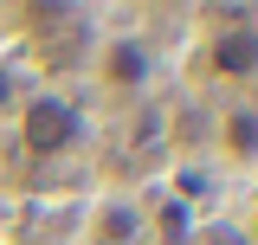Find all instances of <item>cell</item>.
Listing matches in <instances>:
<instances>
[{
  "label": "cell",
  "instance_id": "obj_1",
  "mask_svg": "<svg viewBox=\"0 0 258 245\" xmlns=\"http://www.w3.org/2000/svg\"><path fill=\"white\" fill-rule=\"evenodd\" d=\"M200 39H194L187 78L207 91H239L252 97L258 84V7H226V13H200Z\"/></svg>",
  "mask_w": 258,
  "mask_h": 245
},
{
  "label": "cell",
  "instance_id": "obj_2",
  "mask_svg": "<svg viewBox=\"0 0 258 245\" xmlns=\"http://www.w3.org/2000/svg\"><path fill=\"white\" fill-rule=\"evenodd\" d=\"M91 136V116H84V103L71 91H58V84H32L26 103H20V116H13V142H20V155L26 161H64V155H78V142Z\"/></svg>",
  "mask_w": 258,
  "mask_h": 245
},
{
  "label": "cell",
  "instance_id": "obj_3",
  "mask_svg": "<svg viewBox=\"0 0 258 245\" xmlns=\"http://www.w3.org/2000/svg\"><path fill=\"white\" fill-rule=\"evenodd\" d=\"M155 91V52L142 32H103L91 39V97L97 103H142Z\"/></svg>",
  "mask_w": 258,
  "mask_h": 245
},
{
  "label": "cell",
  "instance_id": "obj_4",
  "mask_svg": "<svg viewBox=\"0 0 258 245\" xmlns=\"http://www.w3.org/2000/svg\"><path fill=\"white\" fill-rule=\"evenodd\" d=\"M213 155L226 168H258V97H232L213 122Z\"/></svg>",
  "mask_w": 258,
  "mask_h": 245
},
{
  "label": "cell",
  "instance_id": "obj_5",
  "mask_svg": "<svg viewBox=\"0 0 258 245\" xmlns=\"http://www.w3.org/2000/svg\"><path fill=\"white\" fill-rule=\"evenodd\" d=\"M26 71H20V65L13 58H0V129H13V116H20V103H26Z\"/></svg>",
  "mask_w": 258,
  "mask_h": 245
},
{
  "label": "cell",
  "instance_id": "obj_6",
  "mask_svg": "<svg viewBox=\"0 0 258 245\" xmlns=\"http://www.w3.org/2000/svg\"><path fill=\"white\" fill-rule=\"evenodd\" d=\"M174 245H226V232H187V239H174Z\"/></svg>",
  "mask_w": 258,
  "mask_h": 245
},
{
  "label": "cell",
  "instance_id": "obj_7",
  "mask_svg": "<svg viewBox=\"0 0 258 245\" xmlns=\"http://www.w3.org/2000/svg\"><path fill=\"white\" fill-rule=\"evenodd\" d=\"M245 232H252V245H258V200H252V213H245Z\"/></svg>",
  "mask_w": 258,
  "mask_h": 245
},
{
  "label": "cell",
  "instance_id": "obj_8",
  "mask_svg": "<svg viewBox=\"0 0 258 245\" xmlns=\"http://www.w3.org/2000/svg\"><path fill=\"white\" fill-rule=\"evenodd\" d=\"M84 245H97V239H84Z\"/></svg>",
  "mask_w": 258,
  "mask_h": 245
}]
</instances>
